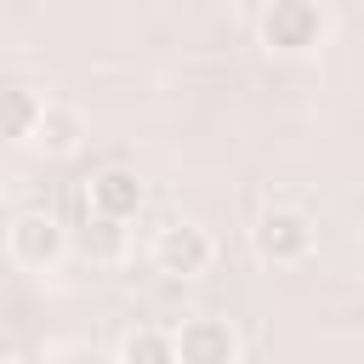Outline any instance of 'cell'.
Wrapping results in <instances>:
<instances>
[{
  "label": "cell",
  "mask_w": 364,
  "mask_h": 364,
  "mask_svg": "<svg viewBox=\"0 0 364 364\" xmlns=\"http://www.w3.org/2000/svg\"><path fill=\"white\" fill-rule=\"evenodd\" d=\"M250 245H256V256L267 267H296V262L313 256V216L296 210V205H273V210L256 216Z\"/></svg>",
  "instance_id": "cell-1"
},
{
  "label": "cell",
  "mask_w": 364,
  "mask_h": 364,
  "mask_svg": "<svg viewBox=\"0 0 364 364\" xmlns=\"http://www.w3.org/2000/svg\"><path fill=\"white\" fill-rule=\"evenodd\" d=\"M324 40V11L318 0H273L262 11V46L279 57H301Z\"/></svg>",
  "instance_id": "cell-2"
},
{
  "label": "cell",
  "mask_w": 364,
  "mask_h": 364,
  "mask_svg": "<svg viewBox=\"0 0 364 364\" xmlns=\"http://www.w3.org/2000/svg\"><path fill=\"white\" fill-rule=\"evenodd\" d=\"M154 262H159V273H171V279H205L210 262H216V239H210L199 222H171V228L154 239Z\"/></svg>",
  "instance_id": "cell-3"
},
{
  "label": "cell",
  "mask_w": 364,
  "mask_h": 364,
  "mask_svg": "<svg viewBox=\"0 0 364 364\" xmlns=\"http://www.w3.org/2000/svg\"><path fill=\"white\" fill-rule=\"evenodd\" d=\"M176 336V358L182 364H239L245 358V341L233 336L228 318H188Z\"/></svg>",
  "instance_id": "cell-4"
},
{
  "label": "cell",
  "mask_w": 364,
  "mask_h": 364,
  "mask_svg": "<svg viewBox=\"0 0 364 364\" xmlns=\"http://www.w3.org/2000/svg\"><path fill=\"white\" fill-rule=\"evenodd\" d=\"M63 250H68V233H63V222H57L51 210H23V216L11 222V256H17L23 267L46 273Z\"/></svg>",
  "instance_id": "cell-5"
},
{
  "label": "cell",
  "mask_w": 364,
  "mask_h": 364,
  "mask_svg": "<svg viewBox=\"0 0 364 364\" xmlns=\"http://www.w3.org/2000/svg\"><path fill=\"white\" fill-rule=\"evenodd\" d=\"M142 205H148V182H142L131 165H108V171H97V176H91V210L131 222Z\"/></svg>",
  "instance_id": "cell-6"
},
{
  "label": "cell",
  "mask_w": 364,
  "mask_h": 364,
  "mask_svg": "<svg viewBox=\"0 0 364 364\" xmlns=\"http://www.w3.org/2000/svg\"><path fill=\"white\" fill-rule=\"evenodd\" d=\"M80 142H85V119H80L74 108L46 102V108H40V119H34L28 148H40L46 159H68V154H80Z\"/></svg>",
  "instance_id": "cell-7"
},
{
  "label": "cell",
  "mask_w": 364,
  "mask_h": 364,
  "mask_svg": "<svg viewBox=\"0 0 364 364\" xmlns=\"http://www.w3.org/2000/svg\"><path fill=\"white\" fill-rule=\"evenodd\" d=\"M40 108H46V102H40L28 85H0V142H28Z\"/></svg>",
  "instance_id": "cell-8"
},
{
  "label": "cell",
  "mask_w": 364,
  "mask_h": 364,
  "mask_svg": "<svg viewBox=\"0 0 364 364\" xmlns=\"http://www.w3.org/2000/svg\"><path fill=\"white\" fill-rule=\"evenodd\" d=\"M119 358L125 364H176V336H165V330H131L119 341Z\"/></svg>",
  "instance_id": "cell-9"
},
{
  "label": "cell",
  "mask_w": 364,
  "mask_h": 364,
  "mask_svg": "<svg viewBox=\"0 0 364 364\" xmlns=\"http://www.w3.org/2000/svg\"><path fill=\"white\" fill-rule=\"evenodd\" d=\"M85 250H91L97 262H114V256H125V222H119V216H102V210H91V222H85Z\"/></svg>",
  "instance_id": "cell-10"
}]
</instances>
